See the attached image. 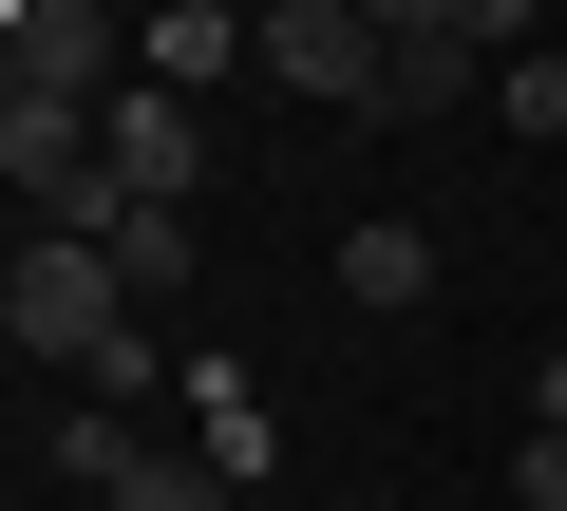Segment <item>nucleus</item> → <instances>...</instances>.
<instances>
[{"label": "nucleus", "instance_id": "nucleus-7", "mask_svg": "<svg viewBox=\"0 0 567 511\" xmlns=\"http://www.w3.org/2000/svg\"><path fill=\"white\" fill-rule=\"evenodd\" d=\"M473 76H492V39H473V20L398 39V76H379V133H416V114H473Z\"/></svg>", "mask_w": 567, "mask_h": 511}, {"label": "nucleus", "instance_id": "nucleus-12", "mask_svg": "<svg viewBox=\"0 0 567 511\" xmlns=\"http://www.w3.org/2000/svg\"><path fill=\"white\" fill-rule=\"evenodd\" d=\"M360 20H379V39H435V20H473V0H360Z\"/></svg>", "mask_w": 567, "mask_h": 511}, {"label": "nucleus", "instance_id": "nucleus-1", "mask_svg": "<svg viewBox=\"0 0 567 511\" xmlns=\"http://www.w3.org/2000/svg\"><path fill=\"white\" fill-rule=\"evenodd\" d=\"M0 323H20V360L95 379V360L133 341V285H114V246H76V227H20V285H0Z\"/></svg>", "mask_w": 567, "mask_h": 511}, {"label": "nucleus", "instance_id": "nucleus-5", "mask_svg": "<svg viewBox=\"0 0 567 511\" xmlns=\"http://www.w3.org/2000/svg\"><path fill=\"white\" fill-rule=\"evenodd\" d=\"M95 152H114V171H133L152 208H208V114H189L171 76H133V95L95 114Z\"/></svg>", "mask_w": 567, "mask_h": 511}, {"label": "nucleus", "instance_id": "nucleus-9", "mask_svg": "<svg viewBox=\"0 0 567 511\" xmlns=\"http://www.w3.org/2000/svg\"><path fill=\"white\" fill-rule=\"evenodd\" d=\"M114 285H133V304H171V285H189V208H152V190L114 208Z\"/></svg>", "mask_w": 567, "mask_h": 511}, {"label": "nucleus", "instance_id": "nucleus-13", "mask_svg": "<svg viewBox=\"0 0 567 511\" xmlns=\"http://www.w3.org/2000/svg\"><path fill=\"white\" fill-rule=\"evenodd\" d=\"M529 436H567V341H548V360H529Z\"/></svg>", "mask_w": 567, "mask_h": 511}, {"label": "nucleus", "instance_id": "nucleus-10", "mask_svg": "<svg viewBox=\"0 0 567 511\" xmlns=\"http://www.w3.org/2000/svg\"><path fill=\"white\" fill-rule=\"evenodd\" d=\"M492 133H529V152H567V58H548V39H529V58L492 76Z\"/></svg>", "mask_w": 567, "mask_h": 511}, {"label": "nucleus", "instance_id": "nucleus-2", "mask_svg": "<svg viewBox=\"0 0 567 511\" xmlns=\"http://www.w3.org/2000/svg\"><path fill=\"white\" fill-rule=\"evenodd\" d=\"M0 39H20L0 95H58V114H114V95L152 76V39L114 20V0H0Z\"/></svg>", "mask_w": 567, "mask_h": 511}, {"label": "nucleus", "instance_id": "nucleus-4", "mask_svg": "<svg viewBox=\"0 0 567 511\" xmlns=\"http://www.w3.org/2000/svg\"><path fill=\"white\" fill-rule=\"evenodd\" d=\"M58 473H76L95 511H227V492H246V473H208V454H152L133 417H76V436H58Z\"/></svg>", "mask_w": 567, "mask_h": 511}, {"label": "nucleus", "instance_id": "nucleus-11", "mask_svg": "<svg viewBox=\"0 0 567 511\" xmlns=\"http://www.w3.org/2000/svg\"><path fill=\"white\" fill-rule=\"evenodd\" d=\"M208 473H265V398H246L227 360H208Z\"/></svg>", "mask_w": 567, "mask_h": 511}, {"label": "nucleus", "instance_id": "nucleus-3", "mask_svg": "<svg viewBox=\"0 0 567 511\" xmlns=\"http://www.w3.org/2000/svg\"><path fill=\"white\" fill-rule=\"evenodd\" d=\"M265 76L303 95V114H379V76H398V39L360 20V0H265Z\"/></svg>", "mask_w": 567, "mask_h": 511}, {"label": "nucleus", "instance_id": "nucleus-8", "mask_svg": "<svg viewBox=\"0 0 567 511\" xmlns=\"http://www.w3.org/2000/svg\"><path fill=\"white\" fill-rule=\"evenodd\" d=\"M227 58H265V20H227V0H171V20H152V76L171 95H208Z\"/></svg>", "mask_w": 567, "mask_h": 511}, {"label": "nucleus", "instance_id": "nucleus-6", "mask_svg": "<svg viewBox=\"0 0 567 511\" xmlns=\"http://www.w3.org/2000/svg\"><path fill=\"white\" fill-rule=\"evenodd\" d=\"M341 304H360V323H416V304H435V227H398V208L341 227Z\"/></svg>", "mask_w": 567, "mask_h": 511}]
</instances>
